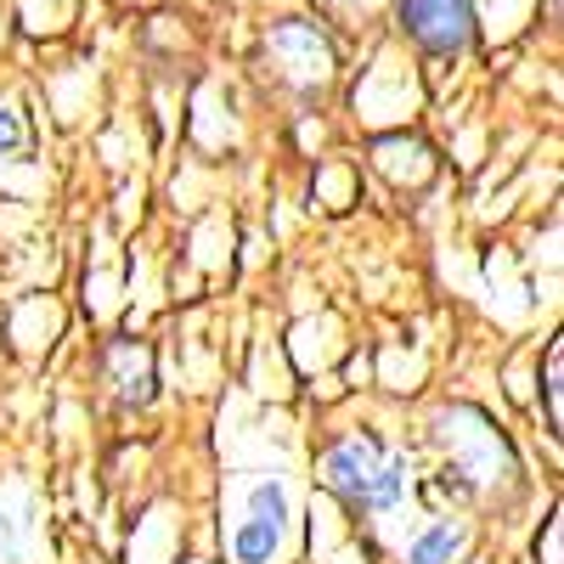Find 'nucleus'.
Segmentation results:
<instances>
[{
  "instance_id": "nucleus-1",
  "label": "nucleus",
  "mask_w": 564,
  "mask_h": 564,
  "mask_svg": "<svg viewBox=\"0 0 564 564\" xmlns=\"http://www.w3.org/2000/svg\"><path fill=\"white\" fill-rule=\"evenodd\" d=\"M322 486L356 513H395L412 497V463L367 435H345L322 452Z\"/></svg>"
},
{
  "instance_id": "nucleus-6",
  "label": "nucleus",
  "mask_w": 564,
  "mask_h": 564,
  "mask_svg": "<svg viewBox=\"0 0 564 564\" xmlns=\"http://www.w3.org/2000/svg\"><path fill=\"white\" fill-rule=\"evenodd\" d=\"M0 564H40V520L23 486L0 491Z\"/></svg>"
},
{
  "instance_id": "nucleus-10",
  "label": "nucleus",
  "mask_w": 564,
  "mask_h": 564,
  "mask_svg": "<svg viewBox=\"0 0 564 564\" xmlns=\"http://www.w3.org/2000/svg\"><path fill=\"white\" fill-rule=\"evenodd\" d=\"M34 148V130H29V113L12 102V97H0V164H12Z\"/></svg>"
},
{
  "instance_id": "nucleus-9",
  "label": "nucleus",
  "mask_w": 564,
  "mask_h": 564,
  "mask_svg": "<svg viewBox=\"0 0 564 564\" xmlns=\"http://www.w3.org/2000/svg\"><path fill=\"white\" fill-rule=\"evenodd\" d=\"M372 159H379V170L390 175V181H430V170H435V153L423 148L417 135H384L379 148H372Z\"/></svg>"
},
{
  "instance_id": "nucleus-8",
  "label": "nucleus",
  "mask_w": 564,
  "mask_h": 564,
  "mask_svg": "<svg viewBox=\"0 0 564 564\" xmlns=\"http://www.w3.org/2000/svg\"><path fill=\"white\" fill-rule=\"evenodd\" d=\"M468 525L463 520H430L412 542H406V564H457L468 553Z\"/></svg>"
},
{
  "instance_id": "nucleus-5",
  "label": "nucleus",
  "mask_w": 564,
  "mask_h": 564,
  "mask_svg": "<svg viewBox=\"0 0 564 564\" xmlns=\"http://www.w3.org/2000/svg\"><path fill=\"white\" fill-rule=\"evenodd\" d=\"M390 7H395L401 34L417 45L423 57H441V63L463 57L468 45H475V34H480V7L475 0H390Z\"/></svg>"
},
{
  "instance_id": "nucleus-4",
  "label": "nucleus",
  "mask_w": 564,
  "mask_h": 564,
  "mask_svg": "<svg viewBox=\"0 0 564 564\" xmlns=\"http://www.w3.org/2000/svg\"><path fill=\"white\" fill-rule=\"evenodd\" d=\"M435 435L446 446V463H452V475H457L463 491L497 497L502 486H513V452H508V441L491 430L480 412H468V406L441 412L435 417Z\"/></svg>"
},
{
  "instance_id": "nucleus-11",
  "label": "nucleus",
  "mask_w": 564,
  "mask_h": 564,
  "mask_svg": "<svg viewBox=\"0 0 564 564\" xmlns=\"http://www.w3.org/2000/svg\"><path fill=\"white\" fill-rule=\"evenodd\" d=\"M316 7L327 12V18H339V23H372L390 0H316Z\"/></svg>"
},
{
  "instance_id": "nucleus-2",
  "label": "nucleus",
  "mask_w": 564,
  "mask_h": 564,
  "mask_svg": "<svg viewBox=\"0 0 564 564\" xmlns=\"http://www.w3.org/2000/svg\"><path fill=\"white\" fill-rule=\"evenodd\" d=\"M260 63L282 90L322 97V90H334V79H339V45L316 18H276L260 34Z\"/></svg>"
},
{
  "instance_id": "nucleus-3",
  "label": "nucleus",
  "mask_w": 564,
  "mask_h": 564,
  "mask_svg": "<svg viewBox=\"0 0 564 564\" xmlns=\"http://www.w3.org/2000/svg\"><path fill=\"white\" fill-rule=\"evenodd\" d=\"M226 547L238 564H276L282 547H289V531H294V497H289V480L276 475H260V480H243L231 491V513H226Z\"/></svg>"
},
{
  "instance_id": "nucleus-12",
  "label": "nucleus",
  "mask_w": 564,
  "mask_h": 564,
  "mask_svg": "<svg viewBox=\"0 0 564 564\" xmlns=\"http://www.w3.org/2000/svg\"><path fill=\"white\" fill-rule=\"evenodd\" d=\"M558 384H564V345L547 350V417H553V430H558V417H564V406H558Z\"/></svg>"
},
{
  "instance_id": "nucleus-7",
  "label": "nucleus",
  "mask_w": 564,
  "mask_h": 564,
  "mask_svg": "<svg viewBox=\"0 0 564 564\" xmlns=\"http://www.w3.org/2000/svg\"><path fill=\"white\" fill-rule=\"evenodd\" d=\"M108 384L124 406H148L153 401V356H148V345H135V339L108 345Z\"/></svg>"
}]
</instances>
